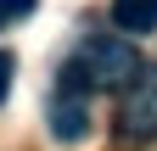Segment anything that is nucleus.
Returning <instances> with one entry per match:
<instances>
[{
  "instance_id": "f257e3e1",
  "label": "nucleus",
  "mask_w": 157,
  "mask_h": 151,
  "mask_svg": "<svg viewBox=\"0 0 157 151\" xmlns=\"http://www.w3.org/2000/svg\"><path fill=\"white\" fill-rule=\"evenodd\" d=\"M78 67H84L101 90H129V84L146 73V67H140V50H135L129 39H118V34H101V39H90Z\"/></svg>"
},
{
  "instance_id": "7ed1b4c3",
  "label": "nucleus",
  "mask_w": 157,
  "mask_h": 151,
  "mask_svg": "<svg viewBox=\"0 0 157 151\" xmlns=\"http://www.w3.org/2000/svg\"><path fill=\"white\" fill-rule=\"evenodd\" d=\"M112 23L124 34H157V0H112Z\"/></svg>"
},
{
  "instance_id": "f03ea898",
  "label": "nucleus",
  "mask_w": 157,
  "mask_h": 151,
  "mask_svg": "<svg viewBox=\"0 0 157 151\" xmlns=\"http://www.w3.org/2000/svg\"><path fill=\"white\" fill-rule=\"evenodd\" d=\"M51 134L62 140V145H78L90 134V101L84 95H56V106H51Z\"/></svg>"
},
{
  "instance_id": "423d86ee",
  "label": "nucleus",
  "mask_w": 157,
  "mask_h": 151,
  "mask_svg": "<svg viewBox=\"0 0 157 151\" xmlns=\"http://www.w3.org/2000/svg\"><path fill=\"white\" fill-rule=\"evenodd\" d=\"M11 73H17V62H11V50H0V101L11 95Z\"/></svg>"
},
{
  "instance_id": "39448f33",
  "label": "nucleus",
  "mask_w": 157,
  "mask_h": 151,
  "mask_svg": "<svg viewBox=\"0 0 157 151\" xmlns=\"http://www.w3.org/2000/svg\"><path fill=\"white\" fill-rule=\"evenodd\" d=\"M28 11H34V0H0V28H11V23H23Z\"/></svg>"
},
{
  "instance_id": "20e7f679",
  "label": "nucleus",
  "mask_w": 157,
  "mask_h": 151,
  "mask_svg": "<svg viewBox=\"0 0 157 151\" xmlns=\"http://www.w3.org/2000/svg\"><path fill=\"white\" fill-rule=\"evenodd\" d=\"M135 84H140L146 95H140V101H129V112H124V123H129V134H140V140H146L151 129H157V84L146 79V73H140Z\"/></svg>"
}]
</instances>
